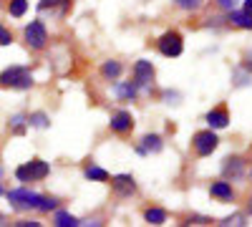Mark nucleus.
<instances>
[{"label":"nucleus","instance_id":"nucleus-1","mask_svg":"<svg viewBox=\"0 0 252 227\" xmlns=\"http://www.w3.org/2000/svg\"><path fill=\"white\" fill-rule=\"evenodd\" d=\"M33 73L28 66H10L0 73V89H13V91H28L33 89Z\"/></svg>","mask_w":252,"mask_h":227},{"label":"nucleus","instance_id":"nucleus-2","mask_svg":"<svg viewBox=\"0 0 252 227\" xmlns=\"http://www.w3.org/2000/svg\"><path fill=\"white\" fill-rule=\"evenodd\" d=\"M40 197H43V195L28 190L26 184H23V187H15V190H10V192H8V202H10V207H13V210H18V212H31V210H35V212H38Z\"/></svg>","mask_w":252,"mask_h":227},{"label":"nucleus","instance_id":"nucleus-3","mask_svg":"<svg viewBox=\"0 0 252 227\" xmlns=\"http://www.w3.org/2000/svg\"><path fill=\"white\" fill-rule=\"evenodd\" d=\"M51 174V164L46 162V159H31V162H26V164H20V167L15 169V179L18 182H43L46 177Z\"/></svg>","mask_w":252,"mask_h":227},{"label":"nucleus","instance_id":"nucleus-4","mask_svg":"<svg viewBox=\"0 0 252 227\" xmlns=\"http://www.w3.org/2000/svg\"><path fill=\"white\" fill-rule=\"evenodd\" d=\"M220 147V136L215 129H202V131H194L192 134V149L199 159H207L212 157Z\"/></svg>","mask_w":252,"mask_h":227},{"label":"nucleus","instance_id":"nucleus-5","mask_svg":"<svg viewBox=\"0 0 252 227\" xmlns=\"http://www.w3.org/2000/svg\"><path fill=\"white\" fill-rule=\"evenodd\" d=\"M23 38H26V46L31 51H46L48 48V28L43 20H31L23 28Z\"/></svg>","mask_w":252,"mask_h":227},{"label":"nucleus","instance_id":"nucleus-6","mask_svg":"<svg viewBox=\"0 0 252 227\" xmlns=\"http://www.w3.org/2000/svg\"><path fill=\"white\" fill-rule=\"evenodd\" d=\"M157 51L164 56V58H179L184 53V38L179 31H166L159 35L157 40Z\"/></svg>","mask_w":252,"mask_h":227},{"label":"nucleus","instance_id":"nucleus-7","mask_svg":"<svg viewBox=\"0 0 252 227\" xmlns=\"http://www.w3.org/2000/svg\"><path fill=\"white\" fill-rule=\"evenodd\" d=\"M154 76H157V68H154L152 61H146V58H139L136 64H134V68H131V78L139 84L141 94H149V91H152Z\"/></svg>","mask_w":252,"mask_h":227},{"label":"nucleus","instance_id":"nucleus-8","mask_svg":"<svg viewBox=\"0 0 252 227\" xmlns=\"http://www.w3.org/2000/svg\"><path fill=\"white\" fill-rule=\"evenodd\" d=\"M109 184H111V192H114L116 199H131L136 195V190H139L134 174H126V172L124 174H114L109 179Z\"/></svg>","mask_w":252,"mask_h":227},{"label":"nucleus","instance_id":"nucleus-9","mask_svg":"<svg viewBox=\"0 0 252 227\" xmlns=\"http://www.w3.org/2000/svg\"><path fill=\"white\" fill-rule=\"evenodd\" d=\"M220 169H222V179H227V182H242L247 177V162L242 157L232 154V157H224L222 159V167Z\"/></svg>","mask_w":252,"mask_h":227},{"label":"nucleus","instance_id":"nucleus-10","mask_svg":"<svg viewBox=\"0 0 252 227\" xmlns=\"http://www.w3.org/2000/svg\"><path fill=\"white\" fill-rule=\"evenodd\" d=\"M134 127H136L134 114H131V111H126V109L114 111V114H111V119H109V129H111L114 134H119V136L131 134V131H134Z\"/></svg>","mask_w":252,"mask_h":227},{"label":"nucleus","instance_id":"nucleus-11","mask_svg":"<svg viewBox=\"0 0 252 227\" xmlns=\"http://www.w3.org/2000/svg\"><path fill=\"white\" fill-rule=\"evenodd\" d=\"M204 121H207V127H209V129L222 131V129H227V127H229L232 116H229V109H227L224 104H220V106H215V109H209V111H207Z\"/></svg>","mask_w":252,"mask_h":227},{"label":"nucleus","instance_id":"nucleus-12","mask_svg":"<svg viewBox=\"0 0 252 227\" xmlns=\"http://www.w3.org/2000/svg\"><path fill=\"white\" fill-rule=\"evenodd\" d=\"M111 91H114V96L119 98V101H136L139 98V94H141V89H139V84L131 78V81H119L116 78V84L111 86Z\"/></svg>","mask_w":252,"mask_h":227},{"label":"nucleus","instance_id":"nucleus-13","mask_svg":"<svg viewBox=\"0 0 252 227\" xmlns=\"http://www.w3.org/2000/svg\"><path fill=\"white\" fill-rule=\"evenodd\" d=\"M209 195H212L217 202H235V190H232V182H227V179H217L209 184Z\"/></svg>","mask_w":252,"mask_h":227},{"label":"nucleus","instance_id":"nucleus-14","mask_svg":"<svg viewBox=\"0 0 252 227\" xmlns=\"http://www.w3.org/2000/svg\"><path fill=\"white\" fill-rule=\"evenodd\" d=\"M38 10L51 13L56 18H66V13L71 10V0H38Z\"/></svg>","mask_w":252,"mask_h":227},{"label":"nucleus","instance_id":"nucleus-15","mask_svg":"<svg viewBox=\"0 0 252 227\" xmlns=\"http://www.w3.org/2000/svg\"><path fill=\"white\" fill-rule=\"evenodd\" d=\"M227 23L229 26H235V28H242V31H252V13L242 10V8H232V10H227Z\"/></svg>","mask_w":252,"mask_h":227},{"label":"nucleus","instance_id":"nucleus-16","mask_svg":"<svg viewBox=\"0 0 252 227\" xmlns=\"http://www.w3.org/2000/svg\"><path fill=\"white\" fill-rule=\"evenodd\" d=\"M98 71H101V78L103 81H116L124 73V64H121V61H116V58H109V61H103V64H101Z\"/></svg>","mask_w":252,"mask_h":227},{"label":"nucleus","instance_id":"nucleus-17","mask_svg":"<svg viewBox=\"0 0 252 227\" xmlns=\"http://www.w3.org/2000/svg\"><path fill=\"white\" fill-rule=\"evenodd\" d=\"M83 177H86L89 182H109L111 179V174L103 169V167H98V164H86V167H83Z\"/></svg>","mask_w":252,"mask_h":227},{"label":"nucleus","instance_id":"nucleus-18","mask_svg":"<svg viewBox=\"0 0 252 227\" xmlns=\"http://www.w3.org/2000/svg\"><path fill=\"white\" fill-rule=\"evenodd\" d=\"M166 220H169V212H166L164 207H146V210H144V222H149V225H154V227L164 225Z\"/></svg>","mask_w":252,"mask_h":227},{"label":"nucleus","instance_id":"nucleus-19","mask_svg":"<svg viewBox=\"0 0 252 227\" xmlns=\"http://www.w3.org/2000/svg\"><path fill=\"white\" fill-rule=\"evenodd\" d=\"M141 147L146 149V154H159L164 149V139L159 134H144L141 136Z\"/></svg>","mask_w":252,"mask_h":227},{"label":"nucleus","instance_id":"nucleus-20","mask_svg":"<svg viewBox=\"0 0 252 227\" xmlns=\"http://www.w3.org/2000/svg\"><path fill=\"white\" fill-rule=\"evenodd\" d=\"M53 225L56 227H78V217H73L71 212L66 210H53Z\"/></svg>","mask_w":252,"mask_h":227},{"label":"nucleus","instance_id":"nucleus-21","mask_svg":"<svg viewBox=\"0 0 252 227\" xmlns=\"http://www.w3.org/2000/svg\"><path fill=\"white\" fill-rule=\"evenodd\" d=\"M28 127L31 129H48L51 127V116L46 111H33V114H28Z\"/></svg>","mask_w":252,"mask_h":227},{"label":"nucleus","instance_id":"nucleus-22","mask_svg":"<svg viewBox=\"0 0 252 227\" xmlns=\"http://www.w3.org/2000/svg\"><path fill=\"white\" fill-rule=\"evenodd\" d=\"M232 84H235L237 89L250 86V84H252V73H250V71H245V68L237 64V66H235V71H232Z\"/></svg>","mask_w":252,"mask_h":227},{"label":"nucleus","instance_id":"nucleus-23","mask_svg":"<svg viewBox=\"0 0 252 227\" xmlns=\"http://www.w3.org/2000/svg\"><path fill=\"white\" fill-rule=\"evenodd\" d=\"M28 129H31V127H28V114H15V116L10 119V131H13V134L23 136Z\"/></svg>","mask_w":252,"mask_h":227},{"label":"nucleus","instance_id":"nucleus-24","mask_svg":"<svg viewBox=\"0 0 252 227\" xmlns=\"http://www.w3.org/2000/svg\"><path fill=\"white\" fill-rule=\"evenodd\" d=\"M8 13H10V18H23L28 13V0H10Z\"/></svg>","mask_w":252,"mask_h":227},{"label":"nucleus","instance_id":"nucleus-25","mask_svg":"<svg viewBox=\"0 0 252 227\" xmlns=\"http://www.w3.org/2000/svg\"><path fill=\"white\" fill-rule=\"evenodd\" d=\"M61 207V199L58 197H51V195H43L40 197V204H38V212H53Z\"/></svg>","mask_w":252,"mask_h":227},{"label":"nucleus","instance_id":"nucleus-26","mask_svg":"<svg viewBox=\"0 0 252 227\" xmlns=\"http://www.w3.org/2000/svg\"><path fill=\"white\" fill-rule=\"evenodd\" d=\"M217 225H222V227H245V225H247V215H245V212H235V215L224 217V220L217 222Z\"/></svg>","mask_w":252,"mask_h":227},{"label":"nucleus","instance_id":"nucleus-27","mask_svg":"<svg viewBox=\"0 0 252 227\" xmlns=\"http://www.w3.org/2000/svg\"><path fill=\"white\" fill-rule=\"evenodd\" d=\"M174 5L184 13H197L204 5V0H174Z\"/></svg>","mask_w":252,"mask_h":227},{"label":"nucleus","instance_id":"nucleus-28","mask_svg":"<svg viewBox=\"0 0 252 227\" xmlns=\"http://www.w3.org/2000/svg\"><path fill=\"white\" fill-rule=\"evenodd\" d=\"M161 101H164V104H179V101H182V94L179 91H172V89H164L161 91Z\"/></svg>","mask_w":252,"mask_h":227},{"label":"nucleus","instance_id":"nucleus-29","mask_svg":"<svg viewBox=\"0 0 252 227\" xmlns=\"http://www.w3.org/2000/svg\"><path fill=\"white\" fill-rule=\"evenodd\" d=\"M13 43V33L10 28H5L3 23H0V46H10Z\"/></svg>","mask_w":252,"mask_h":227},{"label":"nucleus","instance_id":"nucleus-30","mask_svg":"<svg viewBox=\"0 0 252 227\" xmlns=\"http://www.w3.org/2000/svg\"><path fill=\"white\" fill-rule=\"evenodd\" d=\"M215 5H217L222 13H227V10L237 8V5H240V0H215Z\"/></svg>","mask_w":252,"mask_h":227},{"label":"nucleus","instance_id":"nucleus-31","mask_svg":"<svg viewBox=\"0 0 252 227\" xmlns=\"http://www.w3.org/2000/svg\"><path fill=\"white\" fill-rule=\"evenodd\" d=\"M240 66H242L245 71L252 73V51H245V56H242V61H240Z\"/></svg>","mask_w":252,"mask_h":227},{"label":"nucleus","instance_id":"nucleus-32","mask_svg":"<svg viewBox=\"0 0 252 227\" xmlns=\"http://www.w3.org/2000/svg\"><path fill=\"white\" fill-rule=\"evenodd\" d=\"M209 222H212V220H209V217H202V215H192V217L187 220V225H209Z\"/></svg>","mask_w":252,"mask_h":227},{"label":"nucleus","instance_id":"nucleus-33","mask_svg":"<svg viewBox=\"0 0 252 227\" xmlns=\"http://www.w3.org/2000/svg\"><path fill=\"white\" fill-rule=\"evenodd\" d=\"M15 227H40V222H38V220H28V217H23V220H18V222H15Z\"/></svg>","mask_w":252,"mask_h":227},{"label":"nucleus","instance_id":"nucleus-34","mask_svg":"<svg viewBox=\"0 0 252 227\" xmlns=\"http://www.w3.org/2000/svg\"><path fill=\"white\" fill-rule=\"evenodd\" d=\"M245 215H247V217H252V195L247 197V207H245Z\"/></svg>","mask_w":252,"mask_h":227},{"label":"nucleus","instance_id":"nucleus-35","mask_svg":"<svg viewBox=\"0 0 252 227\" xmlns=\"http://www.w3.org/2000/svg\"><path fill=\"white\" fill-rule=\"evenodd\" d=\"M242 10L252 13V0H242Z\"/></svg>","mask_w":252,"mask_h":227},{"label":"nucleus","instance_id":"nucleus-36","mask_svg":"<svg viewBox=\"0 0 252 227\" xmlns=\"http://www.w3.org/2000/svg\"><path fill=\"white\" fill-rule=\"evenodd\" d=\"M136 154H139V157H149V154H146V149L141 147V144H136Z\"/></svg>","mask_w":252,"mask_h":227},{"label":"nucleus","instance_id":"nucleus-37","mask_svg":"<svg viewBox=\"0 0 252 227\" xmlns=\"http://www.w3.org/2000/svg\"><path fill=\"white\" fill-rule=\"evenodd\" d=\"M5 195V190H3V184H0V197H3Z\"/></svg>","mask_w":252,"mask_h":227},{"label":"nucleus","instance_id":"nucleus-38","mask_svg":"<svg viewBox=\"0 0 252 227\" xmlns=\"http://www.w3.org/2000/svg\"><path fill=\"white\" fill-rule=\"evenodd\" d=\"M0 177H3V167H0Z\"/></svg>","mask_w":252,"mask_h":227},{"label":"nucleus","instance_id":"nucleus-39","mask_svg":"<svg viewBox=\"0 0 252 227\" xmlns=\"http://www.w3.org/2000/svg\"><path fill=\"white\" fill-rule=\"evenodd\" d=\"M0 222H3V215H0Z\"/></svg>","mask_w":252,"mask_h":227},{"label":"nucleus","instance_id":"nucleus-40","mask_svg":"<svg viewBox=\"0 0 252 227\" xmlns=\"http://www.w3.org/2000/svg\"><path fill=\"white\" fill-rule=\"evenodd\" d=\"M250 177H252V169H250Z\"/></svg>","mask_w":252,"mask_h":227}]
</instances>
